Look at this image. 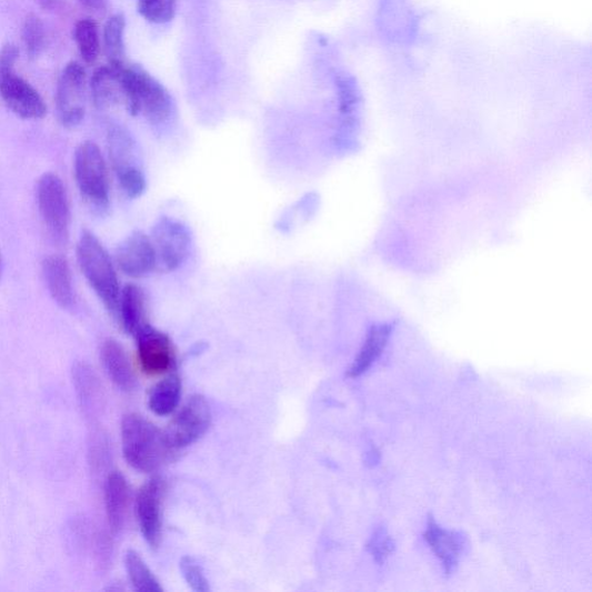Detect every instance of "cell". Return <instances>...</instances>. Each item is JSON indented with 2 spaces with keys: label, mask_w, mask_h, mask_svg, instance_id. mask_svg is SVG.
<instances>
[{
  "label": "cell",
  "mask_w": 592,
  "mask_h": 592,
  "mask_svg": "<svg viewBox=\"0 0 592 592\" xmlns=\"http://www.w3.org/2000/svg\"><path fill=\"white\" fill-rule=\"evenodd\" d=\"M124 104L133 117L143 116L152 126L172 120L175 103L163 84L140 66H124L121 72Z\"/></svg>",
  "instance_id": "6da1fadb"
},
{
  "label": "cell",
  "mask_w": 592,
  "mask_h": 592,
  "mask_svg": "<svg viewBox=\"0 0 592 592\" xmlns=\"http://www.w3.org/2000/svg\"><path fill=\"white\" fill-rule=\"evenodd\" d=\"M123 456L139 472H154L177 454L160 431L143 415L129 413L121 424Z\"/></svg>",
  "instance_id": "7a4b0ae2"
},
{
  "label": "cell",
  "mask_w": 592,
  "mask_h": 592,
  "mask_svg": "<svg viewBox=\"0 0 592 592\" xmlns=\"http://www.w3.org/2000/svg\"><path fill=\"white\" fill-rule=\"evenodd\" d=\"M77 257L84 278L108 312L117 319L122 289L116 263L107 249L93 233L83 231L77 245Z\"/></svg>",
  "instance_id": "3957f363"
},
{
  "label": "cell",
  "mask_w": 592,
  "mask_h": 592,
  "mask_svg": "<svg viewBox=\"0 0 592 592\" xmlns=\"http://www.w3.org/2000/svg\"><path fill=\"white\" fill-rule=\"evenodd\" d=\"M109 160L119 184L130 200L142 197L148 181L142 155L131 133L121 126H111L107 134Z\"/></svg>",
  "instance_id": "277c9868"
},
{
  "label": "cell",
  "mask_w": 592,
  "mask_h": 592,
  "mask_svg": "<svg viewBox=\"0 0 592 592\" xmlns=\"http://www.w3.org/2000/svg\"><path fill=\"white\" fill-rule=\"evenodd\" d=\"M74 177L82 199L99 212L108 210L110 203L108 167L96 143L84 142L78 148L74 155Z\"/></svg>",
  "instance_id": "5b68a950"
},
{
  "label": "cell",
  "mask_w": 592,
  "mask_h": 592,
  "mask_svg": "<svg viewBox=\"0 0 592 592\" xmlns=\"http://www.w3.org/2000/svg\"><path fill=\"white\" fill-rule=\"evenodd\" d=\"M38 205L48 233L56 243L68 242L71 212L63 181L52 173L44 174L38 184Z\"/></svg>",
  "instance_id": "8992f818"
},
{
  "label": "cell",
  "mask_w": 592,
  "mask_h": 592,
  "mask_svg": "<svg viewBox=\"0 0 592 592\" xmlns=\"http://www.w3.org/2000/svg\"><path fill=\"white\" fill-rule=\"evenodd\" d=\"M150 237L155 250L158 270L173 272L188 260L192 234L182 221L161 217L153 224Z\"/></svg>",
  "instance_id": "52a82bcc"
},
{
  "label": "cell",
  "mask_w": 592,
  "mask_h": 592,
  "mask_svg": "<svg viewBox=\"0 0 592 592\" xmlns=\"http://www.w3.org/2000/svg\"><path fill=\"white\" fill-rule=\"evenodd\" d=\"M211 421L209 402L202 394H194L163 431L165 442L178 453L180 449L200 440L210 429Z\"/></svg>",
  "instance_id": "ba28073f"
},
{
  "label": "cell",
  "mask_w": 592,
  "mask_h": 592,
  "mask_svg": "<svg viewBox=\"0 0 592 592\" xmlns=\"http://www.w3.org/2000/svg\"><path fill=\"white\" fill-rule=\"evenodd\" d=\"M140 369L148 375H162L171 372L177 362V353L171 338L150 323L136 335Z\"/></svg>",
  "instance_id": "9c48e42d"
},
{
  "label": "cell",
  "mask_w": 592,
  "mask_h": 592,
  "mask_svg": "<svg viewBox=\"0 0 592 592\" xmlns=\"http://www.w3.org/2000/svg\"><path fill=\"white\" fill-rule=\"evenodd\" d=\"M84 90H87V71L79 63H69L63 70L56 92V108L64 127L74 128L83 120Z\"/></svg>",
  "instance_id": "30bf717a"
},
{
  "label": "cell",
  "mask_w": 592,
  "mask_h": 592,
  "mask_svg": "<svg viewBox=\"0 0 592 592\" xmlns=\"http://www.w3.org/2000/svg\"><path fill=\"white\" fill-rule=\"evenodd\" d=\"M165 483L153 476L137 494V518L146 541L152 549L159 548L162 534V503Z\"/></svg>",
  "instance_id": "8fae6325"
},
{
  "label": "cell",
  "mask_w": 592,
  "mask_h": 592,
  "mask_svg": "<svg viewBox=\"0 0 592 592\" xmlns=\"http://www.w3.org/2000/svg\"><path fill=\"white\" fill-rule=\"evenodd\" d=\"M116 264L122 273L142 279L158 269L155 250L151 237L142 231L132 232L118 247Z\"/></svg>",
  "instance_id": "7c38bea8"
},
{
  "label": "cell",
  "mask_w": 592,
  "mask_h": 592,
  "mask_svg": "<svg viewBox=\"0 0 592 592\" xmlns=\"http://www.w3.org/2000/svg\"><path fill=\"white\" fill-rule=\"evenodd\" d=\"M0 97L23 120H41L47 114V106L40 93L16 73L0 80Z\"/></svg>",
  "instance_id": "4fadbf2b"
},
{
  "label": "cell",
  "mask_w": 592,
  "mask_h": 592,
  "mask_svg": "<svg viewBox=\"0 0 592 592\" xmlns=\"http://www.w3.org/2000/svg\"><path fill=\"white\" fill-rule=\"evenodd\" d=\"M424 539L441 561L446 575L453 574L459 568L463 554L469 549V540L461 531L443 529L431 516Z\"/></svg>",
  "instance_id": "5bb4252c"
},
{
  "label": "cell",
  "mask_w": 592,
  "mask_h": 592,
  "mask_svg": "<svg viewBox=\"0 0 592 592\" xmlns=\"http://www.w3.org/2000/svg\"><path fill=\"white\" fill-rule=\"evenodd\" d=\"M42 272L52 300L63 309H71L76 303V294L72 272L67 259L61 255L46 258Z\"/></svg>",
  "instance_id": "9a60e30c"
},
{
  "label": "cell",
  "mask_w": 592,
  "mask_h": 592,
  "mask_svg": "<svg viewBox=\"0 0 592 592\" xmlns=\"http://www.w3.org/2000/svg\"><path fill=\"white\" fill-rule=\"evenodd\" d=\"M117 320L133 337L149 324V300L142 288L128 284L122 289Z\"/></svg>",
  "instance_id": "2e32d148"
},
{
  "label": "cell",
  "mask_w": 592,
  "mask_h": 592,
  "mask_svg": "<svg viewBox=\"0 0 592 592\" xmlns=\"http://www.w3.org/2000/svg\"><path fill=\"white\" fill-rule=\"evenodd\" d=\"M130 504V488L126 476L114 471L109 473L104 483V506L109 528L119 533L127 521Z\"/></svg>",
  "instance_id": "e0dca14e"
},
{
  "label": "cell",
  "mask_w": 592,
  "mask_h": 592,
  "mask_svg": "<svg viewBox=\"0 0 592 592\" xmlns=\"http://www.w3.org/2000/svg\"><path fill=\"white\" fill-rule=\"evenodd\" d=\"M101 361L109 379L123 391L136 387V374L127 350L116 340H108L101 348Z\"/></svg>",
  "instance_id": "ac0fdd59"
},
{
  "label": "cell",
  "mask_w": 592,
  "mask_h": 592,
  "mask_svg": "<svg viewBox=\"0 0 592 592\" xmlns=\"http://www.w3.org/2000/svg\"><path fill=\"white\" fill-rule=\"evenodd\" d=\"M126 66V64H124ZM124 66L116 67L108 64L99 68L91 79V91L96 106L106 109L124 103V93L121 81V72Z\"/></svg>",
  "instance_id": "d6986e66"
},
{
  "label": "cell",
  "mask_w": 592,
  "mask_h": 592,
  "mask_svg": "<svg viewBox=\"0 0 592 592\" xmlns=\"http://www.w3.org/2000/svg\"><path fill=\"white\" fill-rule=\"evenodd\" d=\"M392 327L389 324L374 325L370 329L365 341L348 371V378L357 379L368 372L383 353Z\"/></svg>",
  "instance_id": "ffe728a7"
},
{
  "label": "cell",
  "mask_w": 592,
  "mask_h": 592,
  "mask_svg": "<svg viewBox=\"0 0 592 592\" xmlns=\"http://www.w3.org/2000/svg\"><path fill=\"white\" fill-rule=\"evenodd\" d=\"M182 381L178 374H169L150 391L149 408L157 415L172 414L179 407Z\"/></svg>",
  "instance_id": "44dd1931"
},
{
  "label": "cell",
  "mask_w": 592,
  "mask_h": 592,
  "mask_svg": "<svg viewBox=\"0 0 592 592\" xmlns=\"http://www.w3.org/2000/svg\"><path fill=\"white\" fill-rule=\"evenodd\" d=\"M126 17L121 13L111 16L103 28V46L108 64L121 67L126 62Z\"/></svg>",
  "instance_id": "7402d4cb"
},
{
  "label": "cell",
  "mask_w": 592,
  "mask_h": 592,
  "mask_svg": "<svg viewBox=\"0 0 592 592\" xmlns=\"http://www.w3.org/2000/svg\"><path fill=\"white\" fill-rule=\"evenodd\" d=\"M74 40L84 63L94 64L100 56L99 26L92 19H82L74 27Z\"/></svg>",
  "instance_id": "603a6c76"
},
{
  "label": "cell",
  "mask_w": 592,
  "mask_h": 592,
  "mask_svg": "<svg viewBox=\"0 0 592 592\" xmlns=\"http://www.w3.org/2000/svg\"><path fill=\"white\" fill-rule=\"evenodd\" d=\"M73 383L78 400L84 412H92L99 394V387L93 371L90 365L83 362H77L73 365Z\"/></svg>",
  "instance_id": "cb8c5ba5"
},
{
  "label": "cell",
  "mask_w": 592,
  "mask_h": 592,
  "mask_svg": "<svg viewBox=\"0 0 592 592\" xmlns=\"http://www.w3.org/2000/svg\"><path fill=\"white\" fill-rule=\"evenodd\" d=\"M126 569L132 586L139 592H162L157 578L148 568L146 561L136 551L126 554Z\"/></svg>",
  "instance_id": "d4e9b609"
},
{
  "label": "cell",
  "mask_w": 592,
  "mask_h": 592,
  "mask_svg": "<svg viewBox=\"0 0 592 592\" xmlns=\"http://www.w3.org/2000/svg\"><path fill=\"white\" fill-rule=\"evenodd\" d=\"M22 40L28 54L37 58L44 49L46 30L41 18L34 13L28 14L22 27Z\"/></svg>",
  "instance_id": "484cf974"
},
{
  "label": "cell",
  "mask_w": 592,
  "mask_h": 592,
  "mask_svg": "<svg viewBox=\"0 0 592 592\" xmlns=\"http://www.w3.org/2000/svg\"><path fill=\"white\" fill-rule=\"evenodd\" d=\"M138 12L154 23L172 21L177 13V0H138Z\"/></svg>",
  "instance_id": "4316f807"
},
{
  "label": "cell",
  "mask_w": 592,
  "mask_h": 592,
  "mask_svg": "<svg viewBox=\"0 0 592 592\" xmlns=\"http://www.w3.org/2000/svg\"><path fill=\"white\" fill-rule=\"evenodd\" d=\"M180 569L188 585L195 592H209L210 584L203 568L192 556H184L180 562Z\"/></svg>",
  "instance_id": "83f0119b"
},
{
  "label": "cell",
  "mask_w": 592,
  "mask_h": 592,
  "mask_svg": "<svg viewBox=\"0 0 592 592\" xmlns=\"http://www.w3.org/2000/svg\"><path fill=\"white\" fill-rule=\"evenodd\" d=\"M370 552L373 554L378 563H383L392 553L394 544L385 528H378L368 545Z\"/></svg>",
  "instance_id": "f1b7e54d"
},
{
  "label": "cell",
  "mask_w": 592,
  "mask_h": 592,
  "mask_svg": "<svg viewBox=\"0 0 592 592\" xmlns=\"http://www.w3.org/2000/svg\"><path fill=\"white\" fill-rule=\"evenodd\" d=\"M19 59L17 46L8 43L0 50V80L14 73V66Z\"/></svg>",
  "instance_id": "f546056e"
},
{
  "label": "cell",
  "mask_w": 592,
  "mask_h": 592,
  "mask_svg": "<svg viewBox=\"0 0 592 592\" xmlns=\"http://www.w3.org/2000/svg\"><path fill=\"white\" fill-rule=\"evenodd\" d=\"M80 4L92 12L104 13L109 8V0H79Z\"/></svg>",
  "instance_id": "4dcf8cb0"
},
{
  "label": "cell",
  "mask_w": 592,
  "mask_h": 592,
  "mask_svg": "<svg viewBox=\"0 0 592 592\" xmlns=\"http://www.w3.org/2000/svg\"><path fill=\"white\" fill-rule=\"evenodd\" d=\"M61 0H38V3L43 10L51 11L59 7Z\"/></svg>",
  "instance_id": "1f68e13d"
},
{
  "label": "cell",
  "mask_w": 592,
  "mask_h": 592,
  "mask_svg": "<svg viewBox=\"0 0 592 592\" xmlns=\"http://www.w3.org/2000/svg\"><path fill=\"white\" fill-rule=\"evenodd\" d=\"M3 274V259H2V253H0V277H2Z\"/></svg>",
  "instance_id": "d6a6232c"
}]
</instances>
